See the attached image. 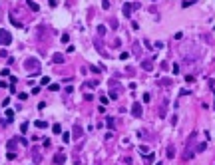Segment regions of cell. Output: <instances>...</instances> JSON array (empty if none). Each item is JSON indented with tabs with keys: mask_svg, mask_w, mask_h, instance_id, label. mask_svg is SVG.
I'll return each mask as SVG.
<instances>
[{
	"mask_svg": "<svg viewBox=\"0 0 215 165\" xmlns=\"http://www.w3.org/2000/svg\"><path fill=\"white\" fill-rule=\"evenodd\" d=\"M50 84V78H42V86H48Z\"/></svg>",
	"mask_w": 215,
	"mask_h": 165,
	"instance_id": "obj_41",
	"label": "cell"
},
{
	"mask_svg": "<svg viewBox=\"0 0 215 165\" xmlns=\"http://www.w3.org/2000/svg\"><path fill=\"white\" fill-rule=\"evenodd\" d=\"M50 90H52V92H58V90H60V86H58V84H52V86H50Z\"/></svg>",
	"mask_w": 215,
	"mask_h": 165,
	"instance_id": "obj_37",
	"label": "cell"
},
{
	"mask_svg": "<svg viewBox=\"0 0 215 165\" xmlns=\"http://www.w3.org/2000/svg\"><path fill=\"white\" fill-rule=\"evenodd\" d=\"M138 137H139V139H148V133L139 129V131H138Z\"/></svg>",
	"mask_w": 215,
	"mask_h": 165,
	"instance_id": "obj_23",
	"label": "cell"
},
{
	"mask_svg": "<svg viewBox=\"0 0 215 165\" xmlns=\"http://www.w3.org/2000/svg\"><path fill=\"white\" fill-rule=\"evenodd\" d=\"M195 2H197V0H183V8H189V6H193V4H195Z\"/></svg>",
	"mask_w": 215,
	"mask_h": 165,
	"instance_id": "obj_15",
	"label": "cell"
},
{
	"mask_svg": "<svg viewBox=\"0 0 215 165\" xmlns=\"http://www.w3.org/2000/svg\"><path fill=\"white\" fill-rule=\"evenodd\" d=\"M119 92H122V88H112L110 90V99H118Z\"/></svg>",
	"mask_w": 215,
	"mask_h": 165,
	"instance_id": "obj_9",
	"label": "cell"
},
{
	"mask_svg": "<svg viewBox=\"0 0 215 165\" xmlns=\"http://www.w3.org/2000/svg\"><path fill=\"white\" fill-rule=\"evenodd\" d=\"M106 125H108V128H114V119H112V118H106Z\"/></svg>",
	"mask_w": 215,
	"mask_h": 165,
	"instance_id": "obj_26",
	"label": "cell"
},
{
	"mask_svg": "<svg viewBox=\"0 0 215 165\" xmlns=\"http://www.w3.org/2000/svg\"><path fill=\"white\" fill-rule=\"evenodd\" d=\"M185 82H187V84H193V82H195V78H193V76H185Z\"/></svg>",
	"mask_w": 215,
	"mask_h": 165,
	"instance_id": "obj_32",
	"label": "cell"
},
{
	"mask_svg": "<svg viewBox=\"0 0 215 165\" xmlns=\"http://www.w3.org/2000/svg\"><path fill=\"white\" fill-rule=\"evenodd\" d=\"M129 58V54L128 52H124V54H119V60H128Z\"/></svg>",
	"mask_w": 215,
	"mask_h": 165,
	"instance_id": "obj_35",
	"label": "cell"
},
{
	"mask_svg": "<svg viewBox=\"0 0 215 165\" xmlns=\"http://www.w3.org/2000/svg\"><path fill=\"white\" fill-rule=\"evenodd\" d=\"M6 118H8V121H12V118H14V112H12V109H6Z\"/></svg>",
	"mask_w": 215,
	"mask_h": 165,
	"instance_id": "obj_22",
	"label": "cell"
},
{
	"mask_svg": "<svg viewBox=\"0 0 215 165\" xmlns=\"http://www.w3.org/2000/svg\"><path fill=\"white\" fill-rule=\"evenodd\" d=\"M138 151H139V155H149V147L148 145H139Z\"/></svg>",
	"mask_w": 215,
	"mask_h": 165,
	"instance_id": "obj_11",
	"label": "cell"
},
{
	"mask_svg": "<svg viewBox=\"0 0 215 165\" xmlns=\"http://www.w3.org/2000/svg\"><path fill=\"white\" fill-rule=\"evenodd\" d=\"M26 129H28V123H22V125H20V131L26 133Z\"/></svg>",
	"mask_w": 215,
	"mask_h": 165,
	"instance_id": "obj_34",
	"label": "cell"
},
{
	"mask_svg": "<svg viewBox=\"0 0 215 165\" xmlns=\"http://www.w3.org/2000/svg\"><path fill=\"white\" fill-rule=\"evenodd\" d=\"M52 60H54V64H64V56H62V54H54Z\"/></svg>",
	"mask_w": 215,
	"mask_h": 165,
	"instance_id": "obj_12",
	"label": "cell"
},
{
	"mask_svg": "<svg viewBox=\"0 0 215 165\" xmlns=\"http://www.w3.org/2000/svg\"><path fill=\"white\" fill-rule=\"evenodd\" d=\"M102 8H106V10L110 8V0H102Z\"/></svg>",
	"mask_w": 215,
	"mask_h": 165,
	"instance_id": "obj_31",
	"label": "cell"
},
{
	"mask_svg": "<svg viewBox=\"0 0 215 165\" xmlns=\"http://www.w3.org/2000/svg\"><path fill=\"white\" fill-rule=\"evenodd\" d=\"M54 163H56V165H64V163H66V155H64L62 151L54 155Z\"/></svg>",
	"mask_w": 215,
	"mask_h": 165,
	"instance_id": "obj_8",
	"label": "cell"
},
{
	"mask_svg": "<svg viewBox=\"0 0 215 165\" xmlns=\"http://www.w3.org/2000/svg\"><path fill=\"white\" fill-rule=\"evenodd\" d=\"M32 155H34V163H40V161H42V157H40V153H38L36 149L32 151Z\"/></svg>",
	"mask_w": 215,
	"mask_h": 165,
	"instance_id": "obj_16",
	"label": "cell"
},
{
	"mask_svg": "<svg viewBox=\"0 0 215 165\" xmlns=\"http://www.w3.org/2000/svg\"><path fill=\"white\" fill-rule=\"evenodd\" d=\"M84 86H86V88H92V90H94L96 86H98V80H90V82H86Z\"/></svg>",
	"mask_w": 215,
	"mask_h": 165,
	"instance_id": "obj_14",
	"label": "cell"
},
{
	"mask_svg": "<svg viewBox=\"0 0 215 165\" xmlns=\"http://www.w3.org/2000/svg\"><path fill=\"white\" fill-rule=\"evenodd\" d=\"M207 149V143H199V145H197V151H205Z\"/></svg>",
	"mask_w": 215,
	"mask_h": 165,
	"instance_id": "obj_30",
	"label": "cell"
},
{
	"mask_svg": "<svg viewBox=\"0 0 215 165\" xmlns=\"http://www.w3.org/2000/svg\"><path fill=\"white\" fill-rule=\"evenodd\" d=\"M52 131H54V133H60V131H62V128H60V123H54V125H52Z\"/></svg>",
	"mask_w": 215,
	"mask_h": 165,
	"instance_id": "obj_21",
	"label": "cell"
},
{
	"mask_svg": "<svg viewBox=\"0 0 215 165\" xmlns=\"http://www.w3.org/2000/svg\"><path fill=\"white\" fill-rule=\"evenodd\" d=\"M90 70H92V72H94V74H100V72H102V68H98V66H92V68H90Z\"/></svg>",
	"mask_w": 215,
	"mask_h": 165,
	"instance_id": "obj_33",
	"label": "cell"
},
{
	"mask_svg": "<svg viewBox=\"0 0 215 165\" xmlns=\"http://www.w3.org/2000/svg\"><path fill=\"white\" fill-rule=\"evenodd\" d=\"M159 68H161V70H167V68H169V64H167V62H161V64H159Z\"/></svg>",
	"mask_w": 215,
	"mask_h": 165,
	"instance_id": "obj_36",
	"label": "cell"
},
{
	"mask_svg": "<svg viewBox=\"0 0 215 165\" xmlns=\"http://www.w3.org/2000/svg\"><path fill=\"white\" fill-rule=\"evenodd\" d=\"M158 84H161V86H169V84H171V80H167V78H163V80H159Z\"/></svg>",
	"mask_w": 215,
	"mask_h": 165,
	"instance_id": "obj_24",
	"label": "cell"
},
{
	"mask_svg": "<svg viewBox=\"0 0 215 165\" xmlns=\"http://www.w3.org/2000/svg\"><path fill=\"white\" fill-rule=\"evenodd\" d=\"M153 46L158 48V50H161V48H163V42H155V44H153Z\"/></svg>",
	"mask_w": 215,
	"mask_h": 165,
	"instance_id": "obj_40",
	"label": "cell"
},
{
	"mask_svg": "<svg viewBox=\"0 0 215 165\" xmlns=\"http://www.w3.org/2000/svg\"><path fill=\"white\" fill-rule=\"evenodd\" d=\"M62 42H64V44L70 42V36H68V34H64V36H62Z\"/></svg>",
	"mask_w": 215,
	"mask_h": 165,
	"instance_id": "obj_38",
	"label": "cell"
},
{
	"mask_svg": "<svg viewBox=\"0 0 215 165\" xmlns=\"http://www.w3.org/2000/svg\"><path fill=\"white\" fill-rule=\"evenodd\" d=\"M36 128L44 129V128H48V123H46V121H42V119H38V121H36Z\"/></svg>",
	"mask_w": 215,
	"mask_h": 165,
	"instance_id": "obj_19",
	"label": "cell"
},
{
	"mask_svg": "<svg viewBox=\"0 0 215 165\" xmlns=\"http://www.w3.org/2000/svg\"><path fill=\"white\" fill-rule=\"evenodd\" d=\"M24 68L34 76V74H38V72H40V62L36 60V58H26V60H24Z\"/></svg>",
	"mask_w": 215,
	"mask_h": 165,
	"instance_id": "obj_1",
	"label": "cell"
},
{
	"mask_svg": "<svg viewBox=\"0 0 215 165\" xmlns=\"http://www.w3.org/2000/svg\"><path fill=\"white\" fill-rule=\"evenodd\" d=\"M98 34H100V36H106V26H104V24L98 26Z\"/></svg>",
	"mask_w": 215,
	"mask_h": 165,
	"instance_id": "obj_20",
	"label": "cell"
},
{
	"mask_svg": "<svg viewBox=\"0 0 215 165\" xmlns=\"http://www.w3.org/2000/svg\"><path fill=\"white\" fill-rule=\"evenodd\" d=\"M134 54L139 56V60H142V54H139V42H134Z\"/></svg>",
	"mask_w": 215,
	"mask_h": 165,
	"instance_id": "obj_17",
	"label": "cell"
},
{
	"mask_svg": "<svg viewBox=\"0 0 215 165\" xmlns=\"http://www.w3.org/2000/svg\"><path fill=\"white\" fill-rule=\"evenodd\" d=\"M110 26L116 30V28H118V20H116V18H112V20H110Z\"/></svg>",
	"mask_w": 215,
	"mask_h": 165,
	"instance_id": "obj_28",
	"label": "cell"
},
{
	"mask_svg": "<svg viewBox=\"0 0 215 165\" xmlns=\"http://www.w3.org/2000/svg\"><path fill=\"white\" fill-rule=\"evenodd\" d=\"M142 113H143L142 104H139V102H134V105H132V115H134V118H142Z\"/></svg>",
	"mask_w": 215,
	"mask_h": 165,
	"instance_id": "obj_4",
	"label": "cell"
},
{
	"mask_svg": "<svg viewBox=\"0 0 215 165\" xmlns=\"http://www.w3.org/2000/svg\"><path fill=\"white\" fill-rule=\"evenodd\" d=\"M124 165H132V157H125V159H124Z\"/></svg>",
	"mask_w": 215,
	"mask_h": 165,
	"instance_id": "obj_42",
	"label": "cell"
},
{
	"mask_svg": "<svg viewBox=\"0 0 215 165\" xmlns=\"http://www.w3.org/2000/svg\"><path fill=\"white\" fill-rule=\"evenodd\" d=\"M122 12H124L125 18H129V16H132V12H134V4H132V2H125L124 8H122Z\"/></svg>",
	"mask_w": 215,
	"mask_h": 165,
	"instance_id": "obj_6",
	"label": "cell"
},
{
	"mask_svg": "<svg viewBox=\"0 0 215 165\" xmlns=\"http://www.w3.org/2000/svg\"><path fill=\"white\" fill-rule=\"evenodd\" d=\"M12 42V34L8 32V30H0V46H8V44Z\"/></svg>",
	"mask_w": 215,
	"mask_h": 165,
	"instance_id": "obj_2",
	"label": "cell"
},
{
	"mask_svg": "<svg viewBox=\"0 0 215 165\" xmlns=\"http://www.w3.org/2000/svg\"><path fill=\"white\" fill-rule=\"evenodd\" d=\"M48 2H50V6H56L58 4V0H48Z\"/></svg>",
	"mask_w": 215,
	"mask_h": 165,
	"instance_id": "obj_43",
	"label": "cell"
},
{
	"mask_svg": "<svg viewBox=\"0 0 215 165\" xmlns=\"http://www.w3.org/2000/svg\"><path fill=\"white\" fill-rule=\"evenodd\" d=\"M125 74H128V76H129V78H134V76H135V68H132V66H128V68H125Z\"/></svg>",
	"mask_w": 215,
	"mask_h": 165,
	"instance_id": "obj_13",
	"label": "cell"
},
{
	"mask_svg": "<svg viewBox=\"0 0 215 165\" xmlns=\"http://www.w3.org/2000/svg\"><path fill=\"white\" fill-rule=\"evenodd\" d=\"M165 155L169 157V159H173V157H175V147H173V145H167V151H165Z\"/></svg>",
	"mask_w": 215,
	"mask_h": 165,
	"instance_id": "obj_10",
	"label": "cell"
},
{
	"mask_svg": "<svg viewBox=\"0 0 215 165\" xmlns=\"http://www.w3.org/2000/svg\"><path fill=\"white\" fill-rule=\"evenodd\" d=\"M14 147H16V139H10V141H8V149H14Z\"/></svg>",
	"mask_w": 215,
	"mask_h": 165,
	"instance_id": "obj_29",
	"label": "cell"
},
{
	"mask_svg": "<svg viewBox=\"0 0 215 165\" xmlns=\"http://www.w3.org/2000/svg\"><path fill=\"white\" fill-rule=\"evenodd\" d=\"M62 139H64V143H68V141H70V135H68V133H64Z\"/></svg>",
	"mask_w": 215,
	"mask_h": 165,
	"instance_id": "obj_39",
	"label": "cell"
},
{
	"mask_svg": "<svg viewBox=\"0 0 215 165\" xmlns=\"http://www.w3.org/2000/svg\"><path fill=\"white\" fill-rule=\"evenodd\" d=\"M100 102H102V105H108V104H110V99L106 98V95H102V98H100Z\"/></svg>",
	"mask_w": 215,
	"mask_h": 165,
	"instance_id": "obj_27",
	"label": "cell"
},
{
	"mask_svg": "<svg viewBox=\"0 0 215 165\" xmlns=\"http://www.w3.org/2000/svg\"><path fill=\"white\" fill-rule=\"evenodd\" d=\"M139 64H142V70H145V72H151L153 70V60H151V58L139 60Z\"/></svg>",
	"mask_w": 215,
	"mask_h": 165,
	"instance_id": "obj_3",
	"label": "cell"
},
{
	"mask_svg": "<svg viewBox=\"0 0 215 165\" xmlns=\"http://www.w3.org/2000/svg\"><path fill=\"white\" fill-rule=\"evenodd\" d=\"M171 72H173V76H177V74H179V66H177V64H173V66H171Z\"/></svg>",
	"mask_w": 215,
	"mask_h": 165,
	"instance_id": "obj_25",
	"label": "cell"
},
{
	"mask_svg": "<svg viewBox=\"0 0 215 165\" xmlns=\"http://www.w3.org/2000/svg\"><path fill=\"white\" fill-rule=\"evenodd\" d=\"M167 105H169V99H163L161 105H159V112H158L159 118H165V115H167Z\"/></svg>",
	"mask_w": 215,
	"mask_h": 165,
	"instance_id": "obj_5",
	"label": "cell"
},
{
	"mask_svg": "<svg viewBox=\"0 0 215 165\" xmlns=\"http://www.w3.org/2000/svg\"><path fill=\"white\" fill-rule=\"evenodd\" d=\"M72 135H74V139H80V137L84 135V129H82L80 125L76 123V125H74V129H72Z\"/></svg>",
	"mask_w": 215,
	"mask_h": 165,
	"instance_id": "obj_7",
	"label": "cell"
},
{
	"mask_svg": "<svg viewBox=\"0 0 215 165\" xmlns=\"http://www.w3.org/2000/svg\"><path fill=\"white\" fill-rule=\"evenodd\" d=\"M28 6H30V10H32V12H38V10H40V6L36 4V2H28Z\"/></svg>",
	"mask_w": 215,
	"mask_h": 165,
	"instance_id": "obj_18",
	"label": "cell"
}]
</instances>
